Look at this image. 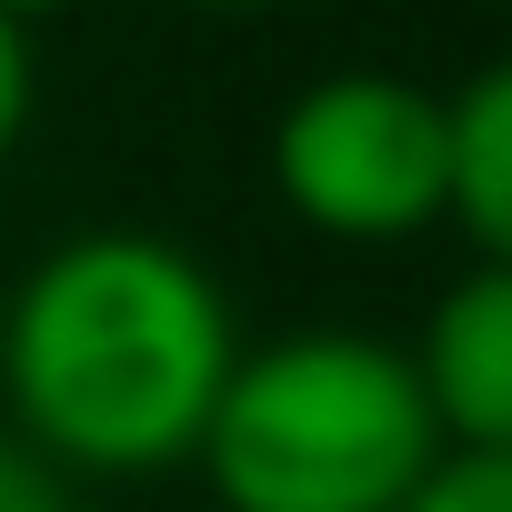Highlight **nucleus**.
I'll use <instances>...</instances> for the list:
<instances>
[{
	"instance_id": "nucleus-7",
	"label": "nucleus",
	"mask_w": 512,
	"mask_h": 512,
	"mask_svg": "<svg viewBox=\"0 0 512 512\" xmlns=\"http://www.w3.org/2000/svg\"><path fill=\"white\" fill-rule=\"evenodd\" d=\"M31 111H41V51H31V31H21V21H0V161L21 151Z\"/></svg>"
},
{
	"instance_id": "nucleus-9",
	"label": "nucleus",
	"mask_w": 512,
	"mask_h": 512,
	"mask_svg": "<svg viewBox=\"0 0 512 512\" xmlns=\"http://www.w3.org/2000/svg\"><path fill=\"white\" fill-rule=\"evenodd\" d=\"M61 11H81V0H0V21H21V31L31 21H61Z\"/></svg>"
},
{
	"instance_id": "nucleus-8",
	"label": "nucleus",
	"mask_w": 512,
	"mask_h": 512,
	"mask_svg": "<svg viewBox=\"0 0 512 512\" xmlns=\"http://www.w3.org/2000/svg\"><path fill=\"white\" fill-rule=\"evenodd\" d=\"M0 512H71V482H61L21 432H0Z\"/></svg>"
},
{
	"instance_id": "nucleus-4",
	"label": "nucleus",
	"mask_w": 512,
	"mask_h": 512,
	"mask_svg": "<svg viewBox=\"0 0 512 512\" xmlns=\"http://www.w3.org/2000/svg\"><path fill=\"white\" fill-rule=\"evenodd\" d=\"M452 452H512V272L472 262L402 342Z\"/></svg>"
},
{
	"instance_id": "nucleus-1",
	"label": "nucleus",
	"mask_w": 512,
	"mask_h": 512,
	"mask_svg": "<svg viewBox=\"0 0 512 512\" xmlns=\"http://www.w3.org/2000/svg\"><path fill=\"white\" fill-rule=\"evenodd\" d=\"M241 362L231 292L171 231H61L0 302L11 432L61 482H151L201 452V422Z\"/></svg>"
},
{
	"instance_id": "nucleus-10",
	"label": "nucleus",
	"mask_w": 512,
	"mask_h": 512,
	"mask_svg": "<svg viewBox=\"0 0 512 512\" xmlns=\"http://www.w3.org/2000/svg\"><path fill=\"white\" fill-rule=\"evenodd\" d=\"M181 11H262V0H181Z\"/></svg>"
},
{
	"instance_id": "nucleus-3",
	"label": "nucleus",
	"mask_w": 512,
	"mask_h": 512,
	"mask_svg": "<svg viewBox=\"0 0 512 512\" xmlns=\"http://www.w3.org/2000/svg\"><path fill=\"white\" fill-rule=\"evenodd\" d=\"M262 171H272V201L302 231H322L342 251H392V241L442 221L452 101L422 91L412 71H382V61L322 71L282 101Z\"/></svg>"
},
{
	"instance_id": "nucleus-5",
	"label": "nucleus",
	"mask_w": 512,
	"mask_h": 512,
	"mask_svg": "<svg viewBox=\"0 0 512 512\" xmlns=\"http://www.w3.org/2000/svg\"><path fill=\"white\" fill-rule=\"evenodd\" d=\"M442 101H452V191H442V221L472 241V262L512 272V51L482 61Z\"/></svg>"
},
{
	"instance_id": "nucleus-2",
	"label": "nucleus",
	"mask_w": 512,
	"mask_h": 512,
	"mask_svg": "<svg viewBox=\"0 0 512 512\" xmlns=\"http://www.w3.org/2000/svg\"><path fill=\"white\" fill-rule=\"evenodd\" d=\"M191 462L221 512H392L442 462V422L402 342L302 322L231 362Z\"/></svg>"
},
{
	"instance_id": "nucleus-6",
	"label": "nucleus",
	"mask_w": 512,
	"mask_h": 512,
	"mask_svg": "<svg viewBox=\"0 0 512 512\" xmlns=\"http://www.w3.org/2000/svg\"><path fill=\"white\" fill-rule=\"evenodd\" d=\"M392 512H512V452H452L392 502Z\"/></svg>"
}]
</instances>
